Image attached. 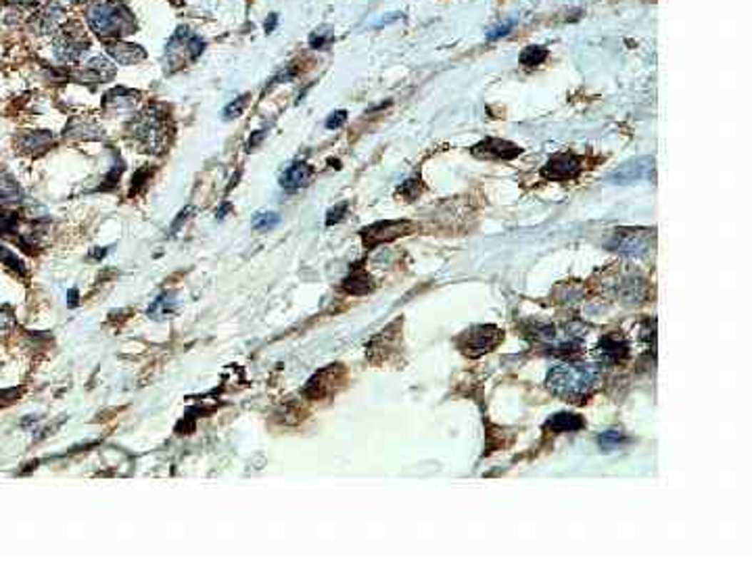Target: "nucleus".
I'll list each match as a JSON object with an SVG mask.
<instances>
[{"mask_svg": "<svg viewBox=\"0 0 752 564\" xmlns=\"http://www.w3.org/2000/svg\"><path fill=\"white\" fill-rule=\"evenodd\" d=\"M596 381H598V370L594 366L571 364V362L556 364L546 376V385L552 393L573 404L585 399L596 386Z\"/></svg>", "mask_w": 752, "mask_h": 564, "instance_id": "nucleus-1", "label": "nucleus"}, {"mask_svg": "<svg viewBox=\"0 0 752 564\" xmlns=\"http://www.w3.org/2000/svg\"><path fill=\"white\" fill-rule=\"evenodd\" d=\"M86 21L90 30L101 38H116L119 34L132 30V26H134L130 11L123 9L121 4L109 2V0H101V2L90 4L86 11Z\"/></svg>", "mask_w": 752, "mask_h": 564, "instance_id": "nucleus-2", "label": "nucleus"}, {"mask_svg": "<svg viewBox=\"0 0 752 564\" xmlns=\"http://www.w3.org/2000/svg\"><path fill=\"white\" fill-rule=\"evenodd\" d=\"M134 138L145 149L159 153L168 145V116L161 107H146L138 118L132 121Z\"/></svg>", "mask_w": 752, "mask_h": 564, "instance_id": "nucleus-3", "label": "nucleus"}, {"mask_svg": "<svg viewBox=\"0 0 752 564\" xmlns=\"http://www.w3.org/2000/svg\"><path fill=\"white\" fill-rule=\"evenodd\" d=\"M502 339H504V330L492 324H485V327L481 324V327L468 328L458 339V347L468 357H479L493 352L502 343Z\"/></svg>", "mask_w": 752, "mask_h": 564, "instance_id": "nucleus-4", "label": "nucleus"}, {"mask_svg": "<svg viewBox=\"0 0 752 564\" xmlns=\"http://www.w3.org/2000/svg\"><path fill=\"white\" fill-rule=\"evenodd\" d=\"M654 235L650 230H641V228H621L616 230L610 240H608V249L610 251H616L621 255H641L648 251L650 242H652Z\"/></svg>", "mask_w": 752, "mask_h": 564, "instance_id": "nucleus-5", "label": "nucleus"}, {"mask_svg": "<svg viewBox=\"0 0 752 564\" xmlns=\"http://www.w3.org/2000/svg\"><path fill=\"white\" fill-rule=\"evenodd\" d=\"M583 170V159L575 153H558L542 168V176L554 182L575 180Z\"/></svg>", "mask_w": 752, "mask_h": 564, "instance_id": "nucleus-6", "label": "nucleus"}, {"mask_svg": "<svg viewBox=\"0 0 752 564\" xmlns=\"http://www.w3.org/2000/svg\"><path fill=\"white\" fill-rule=\"evenodd\" d=\"M414 230V224L412 222H405V220H387V222H376L370 228L362 230V237H364V242L366 247H376L380 242H389L393 238L405 237Z\"/></svg>", "mask_w": 752, "mask_h": 564, "instance_id": "nucleus-7", "label": "nucleus"}, {"mask_svg": "<svg viewBox=\"0 0 752 564\" xmlns=\"http://www.w3.org/2000/svg\"><path fill=\"white\" fill-rule=\"evenodd\" d=\"M654 174V157H637L627 163H623L621 168H616L610 176L608 182L612 184H634L639 180H648Z\"/></svg>", "mask_w": 752, "mask_h": 564, "instance_id": "nucleus-8", "label": "nucleus"}, {"mask_svg": "<svg viewBox=\"0 0 752 564\" xmlns=\"http://www.w3.org/2000/svg\"><path fill=\"white\" fill-rule=\"evenodd\" d=\"M341 376H343V366H326L324 370H320L318 374H314L308 385L303 389V395L310 397V399H322L324 395L332 393L337 383H341Z\"/></svg>", "mask_w": 752, "mask_h": 564, "instance_id": "nucleus-9", "label": "nucleus"}, {"mask_svg": "<svg viewBox=\"0 0 752 564\" xmlns=\"http://www.w3.org/2000/svg\"><path fill=\"white\" fill-rule=\"evenodd\" d=\"M596 356L600 357L604 364H621L629 356V343L625 341V337L621 332H608L600 339V343L596 347Z\"/></svg>", "mask_w": 752, "mask_h": 564, "instance_id": "nucleus-10", "label": "nucleus"}, {"mask_svg": "<svg viewBox=\"0 0 752 564\" xmlns=\"http://www.w3.org/2000/svg\"><path fill=\"white\" fill-rule=\"evenodd\" d=\"M522 153L521 147L502 140V138H485L472 147V155L481 159H514Z\"/></svg>", "mask_w": 752, "mask_h": 564, "instance_id": "nucleus-11", "label": "nucleus"}, {"mask_svg": "<svg viewBox=\"0 0 752 564\" xmlns=\"http://www.w3.org/2000/svg\"><path fill=\"white\" fill-rule=\"evenodd\" d=\"M314 176V170L308 165V163H301V161H295L290 163L289 168L283 172L280 176V186L285 190H299L303 186H308V182Z\"/></svg>", "mask_w": 752, "mask_h": 564, "instance_id": "nucleus-12", "label": "nucleus"}, {"mask_svg": "<svg viewBox=\"0 0 752 564\" xmlns=\"http://www.w3.org/2000/svg\"><path fill=\"white\" fill-rule=\"evenodd\" d=\"M116 73V67L113 63H109L107 59H92L88 63L86 67L80 71V78L82 82H88V84H98V82H107L111 80Z\"/></svg>", "mask_w": 752, "mask_h": 564, "instance_id": "nucleus-13", "label": "nucleus"}, {"mask_svg": "<svg viewBox=\"0 0 752 564\" xmlns=\"http://www.w3.org/2000/svg\"><path fill=\"white\" fill-rule=\"evenodd\" d=\"M105 48L121 65H132V63L145 59V51L136 44H130V42H107Z\"/></svg>", "mask_w": 752, "mask_h": 564, "instance_id": "nucleus-14", "label": "nucleus"}, {"mask_svg": "<svg viewBox=\"0 0 752 564\" xmlns=\"http://www.w3.org/2000/svg\"><path fill=\"white\" fill-rule=\"evenodd\" d=\"M343 289L349 295H366L375 289V280L364 267H353L351 274L343 280Z\"/></svg>", "mask_w": 752, "mask_h": 564, "instance_id": "nucleus-15", "label": "nucleus"}, {"mask_svg": "<svg viewBox=\"0 0 752 564\" xmlns=\"http://www.w3.org/2000/svg\"><path fill=\"white\" fill-rule=\"evenodd\" d=\"M585 426V420L579 414H571V412H558L554 414L546 422V429L552 433H575Z\"/></svg>", "mask_w": 752, "mask_h": 564, "instance_id": "nucleus-16", "label": "nucleus"}, {"mask_svg": "<svg viewBox=\"0 0 752 564\" xmlns=\"http://www.w3.org/2000/svg\"><path fill=\"white\" fill-rule=\"evenodd\" d=\"M136 98H138V92H132L128 88H113L105 96V107L128 109V107H134Z\"/></svg>", "mask_w": 752, "mask_h": 564, "instance_id": "nucleus-17", "label": "nucleus"}, {"mask_svg": "<svg viewBox=\"0 0 752 564\" xmlns=\"http://www.w3.org/2000/svg\"><path fill=\"white\" fill-rule=\"evenodd\" d=\"M19 199H21V188L17 186V182L9 174L0 172V203L11 205V203H19Z\"/></svg>", "mask_w": 752, "mask_h": 564, "instance_id": "nucleus-18", "label": "nucleus"}, {"mask_svg": "<svg viewBox=\"0 0 752 564\" xmlns=\"http://www.w3.org/2000/svg\"><path fill=\"white\" fill-rule=\"evenodd\" d=\"M176 303H178V301H176L174 293H166V295H161L157 301H153V305L148 307V316H153V318H157V320L168 318V316H172L176 312Z\"/></svg>", "mask_w": 752, "mask_h": 564, "instance_id": "nucleus-19", "label": "nucleus"}, {"mask_svg": "<svg viewBox=\"0 0 752 564\" xmlns=\"http://www.w3.org/2000/svg\"><path fill=\"white\" fill-rule=\"evenodd\" d=\"M548 59V48L546 46H527L521 53V65L527 69H533Z\"/></svg>", "mask_w": 752, "mask_h": 564, "instance_id": "nucleus-20", "label": "nucleus"}, {"mask_svg": "<svg viewBox=\"0 0 752 564\" xmlns=\"http://www.w3.org/2000/svg\"><path fill=\"white\" fill-rule=\"evenodd\" d=\"M49 143H53V138H51L49 132H31V134H26V138H24V143H21V149L29 150V153H34V150H44L49 147Z\"/></svg>", "mask_w": 752, "mask_h": 564, "instance_id": "nucleus-21", "label": "nucleus"}, {"mask_svg": "<svg viewBox=\"0 0 752 564\" xmlns=\"http://www.w3.org/2000/svg\"><path fill=\"white\" fill-rule=\"evenodd\" d=\"M335 40V34L328 30V28H322V30H316L312 36H310V46L314 51H324L332 44Z\"/></svg>", "mask_w": 752, "mask_h": 564, "instance_id": "nucleus-22", "label": "nucleus"}, {"mask_svg": "<svg viewBox=\"0 0 752 564\" xmlns=\"http://www.w3.org/2000/svg\"><path fill=\"white\" fill-rule=\"evenodd\" d=\"M0 264L2 266H6L9 270H13V272H19V274H26V266H24V262L13 253V251H9V249H4V247H0Z\"/></svg>", "mask_w": 752, "mask_h": 564, "instance_id": "nucleus-23", "label": "nucleus"}, {"mask_svg": "<svg viewBox=\"0 0 752 564\" xmlns=\"http://www.w3.org/2000/svg\"><path fill=\"white\" fill-rule=\"evenodd\" d=\"M278 222H280L278 213L265 211V213H258V215L253 217V228H255V230H270V228H274Z\"/></svg>", "mask_w": 752, "mask_h": 564, "instance_id": "nucleus-24", "label": "nucleus"}, {"mask_svg": "<svg viewBox=\"0 0 752 564\" xmlns=\"http://www.w3.org/2000/svg\"><path fill=\"white\" fill-rule=\"evenodd\" d=\"M623 441H625V435L619 433V431H608L604 435H600V439H598V443H600L602 449H614V447L621 446Z\"/></svg>", "mask_w": 752, "mask_h": 564, "instance_id": "nucleus-25", "label": "nucleus"}, {"mask_svg": "<svg viewBox=\"0 0 752 564\" xmlns=\"http://www.w3.org/2000/svg\"><path fill=\"white\" fill-rule=\"evenodd\" d=\"M247 101H249V94H243L240 98H236L234 103H230V105L224 109V116H226L228 119L238 118V116L243 113V109L247 107Z\"/></svg>", "mask_w": 752, "mask_h": 564, "instance_id": "nucleus-26", "label": "nucleus"}, {"mask_svg": "<svg viewBox=\"0 0 752 564\" xmlns=\"http://www.w3.org/2000/svg\"><path fill=\"white\" fill-rule=\"evenodd\" d=\"M418 193H420V180H407L405 184H402V188H400V195L404 197V199H407V201H414L416 197H418Z\"/></svg>", "mask_w": 752, "mask_h": 564, "instance_id": "nucleus-27", "label": "nucleus"}, {"mask_svg": "<svg viewBox=\"0 0 752 564\" xmlns=\"http://www.w3.org/2000/svg\"><path fill=\"white\" fill-rule=\"evenodd\" d=\"M517 26V19H508V21H504V24H499V26H495V28H492L489 30V34H487V38L489 40H497V38H504V36H508V31L512 30Z\"/></svg>", "mask_w": 752, "mask_h": 564, "instance_id": "nucleus-28", "label": "nucleus"}, {"mask_svg": "<svg viewBox=\"0 0 752 564\" xmlns=\"http://www.w3.org/2000/svg\"><path fill=\"white\" fill-rule=\"evenodd\" d=\"M347 209H349L347 203H341V205H337L335 209H330V211H328V215H326V224L330 226V224L341 222V220H343V215L347 213Z\"/></svg>", "mask_w": 752, "mask_h": 564, "instance_id": "nucleus-29", "label": "nucleus"}, {"mask_svg": "<svg viewBox=\"0 0 752 564\" xmlns=\"http://www.w3.org/2000/svg\"><path fill=\"white\" fill-rule=\"evenodd\" d=\"M345 119H347V111H335L330 118L326 119V128H328V130H335V128H339L341 123H345Z\"/></svg>", "mask_w": 752, "mask_h": 564, "instance_id": "nucleus-30", "label": "nucleus"}, {"mask_svg": "<svg viewBox=\"0 0 752 564\" xmlns=\"http://www.w3.org/2000/svg\"><path fill=\"white\" fill-rule=\"evenodd\" d=\"M13 327V314L9 309H0V334H4Z\"/></svg>", "mask_w": 752, "mask_h": 564, "instance_id": "nucleus-31", "label": "nucleus"}, {"mask_svg": "<svg viewBox=\"0 0 752 564\" xmlns=\"http://www.w3.org/2000/svg\"><path fill=\"white\" fill-rule=\"evenodd\" d=\"M276 26H278V15H276V13H272V15H270V19H268V21H265V26H263V28H265V34H272V31L276 30Z\"/></svg>", "mask_w": 752, "mask_h": 564, "instance_id": "nucleus-32", "label": "nucleus"}, {"mask_svg": "<svg viewBox=\"0 0 752 564\" xmlns=\"http://www.w3.org/2000/svg\"><path fill=\"white\" fill-rule=\"evenodd\" d=\"M400 17H404L402 13H393V15H387L385 19H380L378 24H376V28H382V26H389V24H393V21H397Z\"/></svg>", "mask_w": 752, "mask_h": 564, "instance_id": "nucleus-33", "label": "nucleus"}, {"mask_svg": "<svg viewBox=\"0 0 752 564\" xmlns=\"http://www.w3.org/2000/svg\"><path fill=\"white\" fill-rule=\"evenodd\" d=\"M263 138V132H255V136H253V140H249V150L251 149H255L258 145H260V140Z\"/></svg>", "mask_w": 752, "mask_h": 564, "instance_id": "nucleus-34", "label": "nucleus"}]
</instances>
